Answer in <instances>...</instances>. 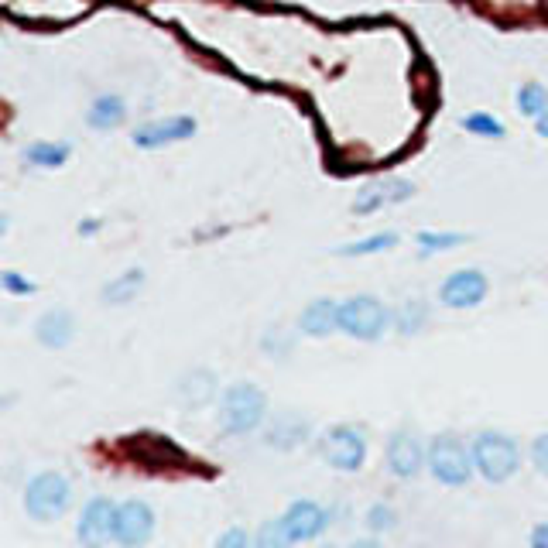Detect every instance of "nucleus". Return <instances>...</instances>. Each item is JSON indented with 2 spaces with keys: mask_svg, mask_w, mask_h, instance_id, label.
Returning <instances> with one entry per match:
<instances>
[{
  "mask_svg": "<svg viewBox=\"0 0 548 548\" xmlns=\"http://www.w3.org/2000/svg\"><path fill=\"white\" fill-rule=\"evenodd\" d=\"M107 453L117 463H127L141 473H151V477H213V470H206V463H199L192 453H185L172 435L161 432L120 435Z\"/></svg>",
  "mask_w": 548,
  "mask_h": 548,
  "instance_id": "obj_1",
  "label": "nucleus"
},
{
  "mask_svg": "<svg viewBox=\"0 0 548 548\" xmlns=\"http://www.w3.org/2000/svg\"><path fill=\"white\" fill-rule=\"evenodd\" d=\"M264 415H268V394L257 388V384L240 381V384H230V388L223 391V398H220L223 432L247 435L264 422Z\"/></svg>",
  "mask_w": 548,
  "mask_h": 548,
  "instance_id": "obj_2",
  "label": "nucleus"
},
{
  "mask_svg": "<svg viewBox=\"0 0 548 548\" xmlns=\"http://www.w3.org/2000/svg\"><path fill=\"white\" fill-rule=\"evenodd\" d=\"M21 504H24V511H28L31 521H38V525H52V521H59L62 514L69 511L72 487L59 470H45L24 487Z\"/></svg>",
  "mask_w": 548,
  "mask_h": 548,
  "instance_id": "obj_3",
  "label": "nucleus"
},
{
  "mask_svg": "<svg viewBox=\"0 0 548 548\" xmlns=\"http://www.w3.org/2000/svg\"><path fill=\"white\" fill-rule=\"evenodd\" d=\"M521 453H518V442L504 432H480L473 439V466L483 480L490 483H504L518 473Z\"/></svg>",
  "mask_w": 548,
  "mask_h": 548,
  "instance_id": "obj_4",
  "label": "nucleus"
},
{
  "mask_svg": "<svg viewBox=\"0 0 548 548\" xmlns=\"http://www.w3.org/2000/svg\"><path fill=\"white\" fill-rule=\"evenodd\" d=\"M391 326V312L381 298L374 295H353L340 302V329L353 340H364V343H374L388 333Z\"/></svg>",
  "mask_w": 548,
  "mask_h": 548,
  "instance_id": "obj_5",
  "label": "nucleus"
},
{
  "mask_svg": "<svg viewBox=\"0 0 548 548\" xmlns=\"http://www.w3.org/2000/svg\"><path fill=\"white\" fill-rule=\"evenodd\" d=\"M425 459H429L432 477L439 483H446V487H463L473 473V453L456 439V435H439V439H432Z\"/></svg>",
  "mask_w": 548,
  "mask_h": 548,
  "instance_id": "obj_6",
  "label": "nucleus"
},
{
  "mask_svg": "<svg viewBox=\"0 0 548 548\" xmlns=\"http://www.w3.org/2000/svg\"><path fill=\"white\" fill-rule=\"evenodd\" d=\"M319 453L329 466H333V470L353 473L364 466L367 439H364V432L353 429V425H336V429H329L326 435H322Z\"/></svg>",
  "mask_w": 548,
  "mask_h": 548,
  "instance_id": "obj_7",
  "label": "nucleus"
},
{
  "mask_svg": "<svg viewBox=\"0 0 548 548\" xmlns=\"http://www.w3.org/2000/svg\"><path fill=\"white\" fill-rule=\"evenodd\" d=\"M155 535V511L144 501H124L117 504L114 518V542L120 548H144Z\"/></svg>",
  "mask_w": 548,
  "mask_h": 548,
  "instance_id": "obj_8",
  "label": "nucleus"
},
{
  "mask_svg": "<svg viewBox=\"0 0 548 548\" xmlns=\"http://www.w3.org/2000/svg\"><path fill=\"white\" fill-rule=\"evenodd\" d=\"M114 518H117V504L107 497H93L83 507L76 521V538L83 548H107L114 542Z\"/></svg>",
  "mask_w": 548,
  "mask_h": 548,
  "instance_id": "obj_9",
  "label": "nucleus"
},
{
  "mask_svg": "<svg viewBox=\"0 0 548 548\" xmlns=\"http://www.w3.org/2000/svg\"><path fill=\"white\" fill-rule=\"evenodd\" d=\"M415 196V185L408 179H370L357 189L353 196V216H370L384 206H394V203H408Z\"/></svg>",
  "mask_w": 548,
  "mask_h": 548,
  "instance_id": "obj_10",
  "label": "nucleus"
},
{
  "mask_svg": "<svg viewBox=\"0 0 548 548\" xmlns=\"http://www.w3.org/2000/svg\"><path fill=\"white\" fill-rule=\"evenodd\" d=\"M487 292H490L487 274L477 268H463L442 281L439 298L449 309H473V305H480L483 298H487Z\"/></svg>",
  "mask_w": 548,
  "mask_h": 548,
  "instance_id": "obj_11",
  "label": "nucleus"
},
{
  "mask_svg": "<svg viewBox=\"0 0 548 548\" xmlns=\"http://www.w3.org/2000/svg\"><path fill=\"white\" fill-rule=\"evenodd\" d=\"M196 117H161V120H151V124H141L137 131L131 134L137 148L144 151H155V148H165V144H179V141H189L196 134Z\"/></svg>",
  "mask_w": 548,
  "mask_h": 548,
  "instance_id": "obj_12",
  "label": "nucleus"
},
{
  "mask_svg": "<svg viewBox=\"0 0 548 548\" xmlns=\"http://www.w3.org/2000/svg\"><path fill=\"white\" fill-rule=\"evenodd\" d=\"M281 521H285L288 535H292L295 542H312V538H319L322 531L329 528L326 507L316 504V501H295L285 511V518H281Z\"/></svg>",
  "mask_w": 548,
  "mask_h": 548,
  "instance_id": "obj_13",
  "label": "nucleus"
},
{
  "mask_svg": "<svg viewBox=\"0 0 548 548\" xmlns=\"http://www.w3.org/2000/svg\"><path fill=\"white\" fill-rule=\"evenodd\" d=\"M422 466H425V449H422V442H418V435L394 432L388 442V470L394 477L411 480V477H418Z\"/></svg>",
  "mask_w": 548,
  "mask_h": 548,
  "instance_id": "obj_14",
  "label": "nucleus"
},
{
  "mask_svg": "<svg viewBox=\"0 0 548 548\" xmlns=\"http://www.w3.org/2000/svg\"><path fill=\"white\" fill-rule=\"evenodd\" d=\"M72 336H76V319H72L69 309H48L35 322V340L45 350H66Z\"/></svg>",
  "mask_w": 548,
  "mask_h": 548,
  "instance_id": "obj_15",
  "label": "nucleus"
},
{
  "mask_svg": "<svg viewBox=\"0 0 548 548\" xmlns=\"http://www.w3.org/2000/svg\"><path fill=\"white\" fill-rule=\"evenodd\" d=\"M298 329L305 336H329L340 329V302L333 298H316L302 309V319H298Z\"/></svg>",
  "mask_w": 548,
  "mask_h": 548,
  "instance_id": "obj_16",
  "label": "nucleus"
},
{
  "mask_svg": "<svg viewBox=\"0 0 548 548\" xmlns=\"http://www.w3.org/2000/svg\"><path fill=\"white\" fill-rule=\"evenodd\" d=\"M309 432H312V425L305 422L298 411H285V415L274 418L271 429L264 432V442H268L271 449H295L309 439Z\"/></svg>",
  "mask_w": 548,
  "mask_h": 548,
  "instance_id": "obj_17",
  "label": "nucleus"
},
{
  "mask_svg": "<svg viewBox=\"0 0 548 548\" xmlns=\"http://www.w3.org/2000/svg\"><path fill=\"white\" fill-rule=\"evenodd\" d=\"M216 398V374L213 370H189L179 381V401L185 408H203Z\"/></svg>",
  "mask_w": 548,
  "mask_h": 548,
  "instance_id": "obj_18",
  "label": "nucleus"
},
{
  "mask_svg": "<svg viewBox=\"0 0 548 548\" xmlns=\"http://www.w3.org/2000/svg\"><path fill=\"white\" fill-rule=\"evenodd\" d=\"M86 120H90L93 131H114V127H120L127 120V103L114 93L96 96L90 110H86Z\"/></svg>",
  "mask_w": 548,
  "mask_h": 548,
  "instance_id": "obj_19",
  "label": "nucleus"
},
{
  "mask_svg": "<svg viewBox=\"0 0 548 548\" xmlns=\"http://www.w3.org/2000/svg\"><path fill=\"white\" fill-rule=\"evenodd\" d=\"M141 288H144V271L131 268V271L120 274V278L107 281V285H103V292H100V298H103V305H127V302H134Z\"/></svg>",
  "mask_w": 548,
  "mask_h": 548,
  "instance_id": "obj_20",
  "label": "nucleus"
},
{
  "mask_svg": "<svg viewBox=\"0 0 548 548\" xmlns=\"http://www.w3.org/2000/svg\"><path fill=\"white\" fill-rule=\"evenodd\" d=\"M72 148L69 144H52V141H35L24 148V161L38 168H62L69 161Z\"/></svg>",
  "mask_w": 548,
  "mask_h": 548,
  "instance_id": "obj_21",
  "label": "nucleus"
},
{
  "mask_svg": "<svg viewBox=\"0 0 548 548\" xmlns=\"http://www.w3.org/2000/svg\"><path fill=\"white\" fill-rule=\"evenodd\" d=\"M398 233L394 230H384V233H374V237H364V240H353V244H343L336 247L340 257H367V254H384V251H394L398 247Z\"/></svg>",
  "mask_w": 548,
  "mask_h": 548,
  "instance_id": "obj_22",
  "label": "nucleus"
},
{
  "mask_svg": "<svg viewBox=\"0 0 548 548\" xmlns=\"http://www.w3.org/2000/svg\"><path fill=\"white\" fill-rule=\"evenodd\" d=\"M548 110V90L542 83H521L518 86V114L538 120Z\"/></svg>",
  "mask_w": 548,
  "mask_h": 548,
  "instance_id": "obj_23",
  "label": "nucleus"
},
{
  "mask_svg": "<svg viewBox=\"0 0 548 548\" xmlns=\"http://www.w3.org/2000/svg\"><path fill=\"white\" fill-rule=\"evenodd\" d=\"M425 319H429V309H425V302H405L401 309L391 312V326L398 329V333H418V329L425 326Z\"/></svg>",
  "mask_w": 548,
  "mask_h": 548,
  "instance_id": "obj_24",
  "label": "nucleus"
},
{
  "mask_svg": "<svg viewBox=\"0 0 548 548\" xmlns=\"http://www.w3.org/2000/svg\"><path fill=\"white\" fill-rule=\"evenodd\" d=\"M415 240H418V247H422L425 254H435V251H453V247L470 244V233H435V230H422Z\"/></svg>",
  "mask_w": 548,
  "mask_h": 548,
  "instance_id": "obj_25",
  "label": "nucleus"
},
{
  "mask_svg": "<svg viewBox=\"0 0 548 548\" xmlns=\"http://www.w3.org/2000/svg\"><path fill=\"white\" fill-rule=\"evenodd\" d=\"M295 538L288 535L285 521H264L254 535V548H292Z\"/></svg>",
  "mask_w": 548,
  "mask_h": 548,
  "instance_id": "obj_26",
  "label": "nucleus"
},
{
  "mask_svg": "<svg viewBox=\"0 0 548 548\" xmlns=\"http://www.w3.org/2000/svg\"><path fill=\"white\" fill-rule=\"evenodd\" d=\"M463 131L477 134V137H490V141H497V137H504V124L497 120L494 114H483V110H477V114H466L463 120Z\"/></svg>",
  "mask_w": 548,
  "mask_h": 548,
  "instance_id": "obj_27",
  "label": "nucleus"
},
{
  "mask_svg": "<svg viewBox=\"0 0 548 548\" xmlns=\"http://www.w3.org/2000/svg\"><path fill=\"white\" fill-rule=\"evenodd\" d=\"M0 288H4L7 295H18V298L35 295V281L24 278L18 271H0Z\"/></svg>",
  "mask_w": 548,
  "mask_h": 548,
  "instance_id": "obj_28",
  "label": "nucleus"
},
{
  "mask_svg": "<svg viewBox=\"0 0 548 548\" xmlns=\"http://www.w3.org/2000/svg\"><path fill=\"white\" fill-rule=\"evenodd\" d=\"M367 525L374 531H388L394 525V511L388 504H374L370 507V514H367Z\"/></svg>",
  "mask_w": 548,
  "mask_h": 548,
  "instance_id": "obj_29",
  "label": "nucleus"
},
{
  "mask_svg": "<svg viewBox=\"0 0 548 548\" xmlns=\"http://www.w3.org/2000/svg\"><path fill=\"white\" fill-rule=\"evenodd\" d=\"M216 548H251V535L244 528H227L216 538Z\"/></svg>",
  "mask_w": 548,
  "mask_h": 548,
  "instance_id": "obj_30",
  "label": "nucleus"
},
{
  "mask_svg": "<svg viewBox=\"0 0 548 548\" xmlns=\"http://www.w3.org/2000/svg\"><path fill=\"white\" fill-rule=\"evenodd\" d=\"M531 463L538 466V473H542V477H548V432L538 435L535 446H531Z\"/></svg>",
  "mask_w": 548,
  "mask_h": 548,
  "instance_id": "obj_31",
  "label": "nucleus"
},
{
  "mask_svg": "<svg viewBox=\"0 0 548 548\" xmlns=\"http://www.w3.org/2000/svg\"><path fill=\"white\" fill-rule=\"evenodd\" d=\"M531 548H548V521L531 531Z\"/></svg>",
  "mask_w": 548,
  "mask_h": 548,
  "instance_id": "obj_32",
  "label": "nucleus"
},
{
  "mask_svg": "<svg viewBox=\"0 0 548 548\" xmlns=\"http://www.w3.org/2000/svg\"><path fill=\"white\" fill-rule=\"evenodd\" d=\"M535 131H538V137H545V141H548V110L535 120Z\"/></svg>",
  "mask_w": 548,
  "mask_h": 548,
  "instance_id": "obj_33",
  "label": "nucleus"
},
{
  "mask_svg": "<svg viewBox=\"0 0 548 548\" xmlns=\"http://www.w3.org/2000/svg\"><path fill=\"white\" fill-rule=\"evenodd\" d=\"M100 230V220H86V223H79V233H96Z\"/></svg>",
  "mask_w": 548,
  "mask_h": 548,
  "instance_id": "obj_34",
  "label": "nucleus"
},
{
  "mask_svg": "<svg viewBox=\"0 0 548 548\" xmlns=\"http://www.w3.org/2000/svg\"><path fill=\"white\" fill-rule=\"evenodd\" d=\"M353 548H384V545L374 542V538H360V542H353Z\"/></svg>",
  "mask_w": 548,
  "mask_h": 548,
  "instance_id": "obj_35",
  "label": "nucleus"
},
{
  "mask_svg": "<svg viewBox=\"0 0 548 548\" xmlns=\"http://www.w3.org/2000/svg\"><path fill=\"white\" fill-rule=\"evenodd\" d=\"M11 405H14V394H0V411L11 408Z\"/></svg>",
  "mask_w": 548,
  "mask_h": 548,
  "instance_id": "obj_36",
  "label": "nucleus"
},
{
  "mask_svg": "<svg viewBox=\"0 0 548 548\" xmlns=\"http://www.w3.org/2000/svg\"><path fill=\"white\" fill-rule=\"evenodd\" d=\"M7 230V220H4V216H0V233H4Z\"/></svg>",
  "mask_w": 548,
  "mask_h": 548,
  "instance_id": "obj_37",
  "label": "nucleus"
},
{
  "mask_svg": "<svg viewBox=\"0 0 548 548\" xmlns=\"http://www.w3.org/2000/svg\"><path fill=\"white\" fill-rule=\"evenodd\" d=\"M326 548H336V545H326Z\"/></svg>",
  "mask_w": 548,
  "mask_h": 548,
  "instance_id": "obj_38",
  "label": "nucleus"
}]
</instances>
